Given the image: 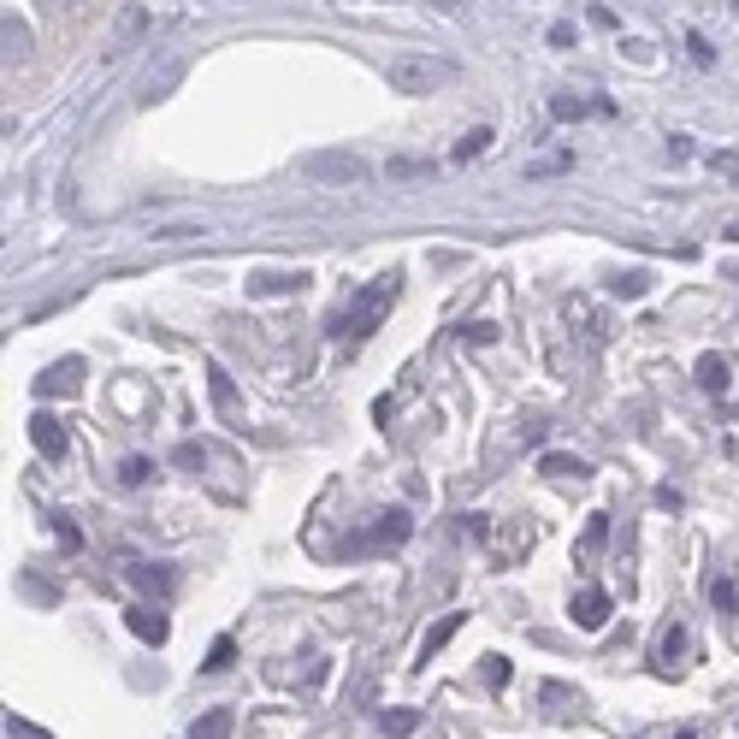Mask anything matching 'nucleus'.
Masks as SVG:
<instances>
[{"label":"nucleus","mask_w":739,"mask_h":739,"mask_svg":"<svg viewBox=\"0 0 739 739\" xmlns=\"http://www.w3.org/2000/svg\"><path fill=\"white\" fill-rule=\"evenodd\" d=\"M450 77H456V66H450V60H432V54H397V60L385 66V83H391L397 95H438Z\"/></svg>","instance_id":"1"},{"label":"nucleus","mask_w":739,"mask_h":739,"mask_svg":"<svg viewBox=\"0 0 739 739\" xmlns=\"http://www.w3.org/2000/svg\"><path fill=\"white\" fill-rule=\"evenodd\" d=\"M391 302H397V278H373L355 302H349V314H337V332L349 337H367L385 314H391Z\"/></svg>","instance_id":"2"},{"label":"nucleus","mask_w":739,"mask_h":739,"mask_svg":"<svg viewBox=\"0 0 739 739\" xmlns=\"http://www.w3.org/2000/svg\"><path fill=\"white\" fill-rule=\"evenodd\" d=\"M302 178H314V184H326V190H343V184H361V178H367V166H361V154L320 148V154H308V160H302Z\"/></svg>","instance_id":"3"},{"label":"nucleus","mask_w":739,"mask_h":739,"mask_svg":"<svg viewBox=\"0 0 739 739\" xmlns=\"http://www.w3.org/2000/svg\"><path fill=\"white\" fill-rule=\"evenodd\" d=\"M414 533V521H408V509H385V515H373L361 533L349 538V550H391V544H403Z\"/></svg>","instance_id":"4"},{"label":"nucleus","mask_w":739,"mask_h":739,"mask_svg":"<svg viewBox=\"0 0 739 739\" xmlns=\"http://www.w3.org/2000/svg\"><path fill=\"white\" fill-rule=\"evenodd\" d=\"M207 397H213V408H219L225 426L243 432V397H237V385H231V373H225L219 361H207Z\"/></svg>","instance_id":"5"},{"label":"nucleus","mask_w":739,"mask_h":739,"mask_svg":"<svg viewBox=\"0 0 739 739\" xmlns=\"http://www.w3.org/2000/svg\"><path fill=\"white\" fill-rule=\"evenodd\" d=\"M30 444H36V456H48V462H60V456L71 450L66 426H60V420H48V414H36V420H30Z\"/></svg>","instance_id":"6"},{"label":"nucleus","mask_w":739,"mask_h":739,"mask_svg":"<svg viewBox=\"0 0 739 739\" xmlns=\"http://www.w3.org/2000/svg\"><path fill=\"white\" fill-rule=\"evenodd\" d=\"M142 30H148V12H142V6H125V12L113 18V36H107V54H125V48H131V42L142 36Z\"/></svg>","instance_id":"7"},{"label":"nucleus","mask_w":739,"mask_h":739,"mask_svg":"<svg viewBox=\"0 0 739 739\" xmlns=\"http://www.w3.org/2000/svg\"><path fill=\"white\" fill-rule=\"evenodd\" d=\"M302 284H308V272H249V296H290Z\"/></svg>","instance_id":"8"},{"label":"nucleus","mask_w":739,"mask_h":739,"mask_svg":"<svg viewBox=\"0 0 739 739\" xmlns=\"http://www.w3.org/2000/svg\"><path fill=\"white\" fill-rule=\"evenodd\" d=\"M604 621H609V598H604V592H580V598H574V627L598 633Z\"/></svg>","instance_id":"9"},{"label":"nucleus","mask_w":739,"mask_h":739,"mask_svg":"<svg viewBox=\"0 0 739 739\" xmlns=\"http://www.w3.org/2000/svg\"><path fill=\"white\" fill-rule=\"evenodd\" d=\"M698 385H704L710 397H722V391L734 385V361H722V355H704V361H698Z\"/></svg>","instance_id":"10"},{"label":"nucleus","mask_w":739,"mask_h":739,"mask_svg":"<svg viewBox=\"0 0 739 739\" xmlns=\"http://www.w3.org/2000/svg\"><path fill=\"white\" fill-rule=\"evenodd\" d=\"M77 379H83V361H60V367H48V373L36 379V391H42V397H54V391H77Z\"/></svg>","instance_id":"11"},{"label":"nucleus","mask_w":739,"mask_h":739,"mask_svg":"<svg viewBox=\"0 0 739 739\" xmlns=\"http://www.w3.org/2000/svg\"><path fill=\"white\" fill-rule=\"evenodd\" d=\"M527 538H533V527H527V521H521V515H515V521H509V527H503V533H497V562H503V568H509V562H515V556H521V550H527Z\"/></svg>","instance_id":"12"},{"label":"nucleus","mask_w":739,"mask_h":739,"mask_svg":"<svg viewBox=\"0 0 739 739\" xmlns=\"http://www.w3.org/2000/svg\"><path fill=\"white\" fill-rule=\"evenodd\" d=\"M178 77H184V66H160V71H148V83H142V95H136V101H142V107H154L160 95H172V89H178Z\"/></svg>","instance_id":"13"},{"label":"nucleus","mask_w":739,"mask_h":739,"mask_svg":"<svg viewBox=\"0 0 739 739\" xmlns=\"http://www.w3.org/2000/svg\"><path fill=\"white\" fill-rule=\"evenodd\" d=\"M231 728H237V716H231V710H202V716H196V728H190V739H231Z\"/></svg>","instance_id":"14"},{"label":"nucleus","mask_w":739,"mask_h":739,"mask_svg":"<svg viewBox=\"0 0 739 739\" xmlns=\"http://www.w3.org/2000/svg\"><path fill=\"white\" fill-rule=\"evenodd\" d=\"M456 633H462V615H444V621H438V627L426 633V645H420V663H432V657H438V651H444V645H450Z\"/></svg>","instance_id":"15"},{"label":"nucleus","mask_w":739,"mask_h":739,"mask_svg":"<svg viewBox=\"0 0 739 739\" xmlns=\"http://www.w3.org/2000/svg\"><path fill=\"white\" fill-rule=\"evenodd\" d=\"M131 633H136V639H148V645H166V615H154V609H131Z\"/></svg>","instance_id":"16"},{"label":"nucleus","mask_w":739,"mask_h":739,"mask_svg":"<svg viewBox=\"0 0 739 739\" xmlns=\"http://www.w3.org/2000/svg\"><path fill=\"white\" fill-rule=\"evenodd\" d=\"M432 172H438L432 160H408V154H397V160L385 166V178H391V184H414V178H432Z\"/></svg>","instance_id":"17"},{"label":"nucleus","mask_w":739,"mask_h":739,"mask_svg":"<svg viewBox=\"0 0 739 739\" xmlns=\"http://www.w3.org/2000/svg\"><path fill=\"white\" fill-rule=\"evenodd\" d=\"M0 36H6V60H24V54H30V24H24V18H12V12H6Z\"/></svg>","instance_id":"18"},{"label":"nucleus","mask_w":739,"mask_h":739,"mask_svg":"<svg viewBox=\"0 0 739 739\" xmlns=\"http://www.w3.org/2000/svg\"><path fill=\"white\" fill-rule=\"evenodd\" d=\"M379 728H385L391 739L420 734V710H379Z\"/></svg>","instance_id":"19"},{"label":"nucleus","mask_w":739,"mask_h":739,"mask_svg":"<svg viewBox=\"0 0 739 739\" xmlns=\"http://www.w3.org/2000/svg\"><path fill=\"white\" fill-rule=\"evenodd\" d=\"M131 580L142 586V592H154V598H166V592H172V574H166V568H148V562H136Z\"/></svg>","instance_id":"20"},{"label":"nucleus","mask_w":739,"mask_h":739,"mask_svg":"<svg viewBox=\"0 0 739 739\" xmlns=\"http://www.w3.org/2000/svg\"><path fill=\"white\" fill-rule=\"evenodd\" d=\"M680 657H686V627H680V621H674L669 633H663V645H657V663H663V669H674V663H680Z\"/></svg>","instance_id":"21"},{"label":"nucleus","mask_w":739,"mask_h":739,"mask_svg":"<svg viewBox=\"0 0 739 739\" xmlns=\"http://www.w3.org/2000/svg\"><path fill=\"white\" fill-rule=\"evenodd\" d=\"M544 473H556V479H586V462L580 456H544Z\"/></svg>","instance_id":"22"},{"label":"nucleus","mask_w":739,"mask_h":739,"mask_svg":"<svg viewBox=\"0 0 739 739\" xmlns=\"http://www.w3.org/2000/svg\"><path fill=\"white\" fill-rule=\"evenodd\" d=\"M485 148H491V131H468L462 142H456V160H479Z\"/></svg>","instance_id":"23"},{"label":"nucleus","mask_w":739,"mask_h":739,"mask_svg":"<svg viewBox=\"0 0 739 739\" xmlns=\"http://www.w3.org/2000/svg\"><path fill=\"white\" fill-rule=\"evenodd\" d=\"M231 657H237V645H231V639H219V645L207 651V663H202V669H207V674H225V669H231Z\"/></svg>","instance_id":"24"},{"label":"nucleus","mask_w":739,"mask_h":739,"mask_svg":"<svg viewBox=\"0 0 739 739\" xmlns=\"http://www.w3.org/2000/svg\"><path fill=\"white\" fill-rule=\"evenodd\" d=\"M651 290V272H627V278H615V296H645Z\"/></svg>","instance_id":"25"},{"label":"nucleus","mask_w":739,"mask_h":739,"mask_svg":"<svg viewBox=\"0 0 739 739\" xmlns=\"http://www.w3.org/2000/svg\"><path fill=\"white\" fill-rule=\"evenodd\" d=\"M479 674H485V686L497 692V686L509 680V663H503V657H485V663H479Z\"/></svg>","instance_id":"26"},{"label":"nucleus","mask_w":739,"mask_h":739,"mask_svg":"<svg viewBox=\"0 0 739 739\" xmlns=\"http://www.w3.org/2000/svg\"><path fill=\"white\" fill-rule=\"evenodd\" d=\"M710 598H716V609H728V615H734V580H710Z\"/></svg>","instance_id":"27"},{"label":"nucleus","mask_w":739,"mask_h":739,"mask_svg":"<svg viewBox=\"0 0 739 739\" xmlns=\"http://www.w3.org/2000/svg\"><path fill=\"white\" fill-rule=\"evenodd\" d=\"M609 538V515H592V527H586V550H604Z\"/></svg>","instance_id":"28"},{"label":"nucleus","mask_w":739,"mask_h":739,"mask_svg":"<svg viewBox=\"0 0 739 739\" xmlns=\"http://www.w3.org/2000/svg\"><path fill=\"white\" fill-rule=\"evenodd\" d=\"M148 462H142V456H131V462H125V468H119V479H125V485H142V479H148Z\"/></svg>","instance_id":"29"},{"label":"nucleus","mask_w":739,"mask_h":739,"mask_svg":"<svg viewBox=\"0 0 739 739\" xmlns=\"http://www.w3.org/2000/svg\"><path fill=\"white\" fill-rule=\"evenodd\" d=\"M462 337H468V343H491L497 326H491V320H473V326H462Z\"/></svg>","instance_id":"30"},{"label":"nucleus","mask_w":739,"mask_h":739,"mask_svg":"<svg viewBox=\"0 0 739 739\" xmlns=\"http://www.w3.org/2000/svg\"><path fill=\"white\" fill-rule=\"evenodd\" d=\"M645 739H698L692 728H680V734H645Z\"/></svg>","instance_id":"31"},{"label":"nucleus","mask_w":739,"mask_h":739,"mask_svg":"<svg viewBox=\"0 0 739 739\" xmlns=\"http://www.w3.org/2000/svg\"><path fill=\"white\" fill-rule=\"evenodd\" d=\"M728 237H734V243H739V225H728Z\"/></svg>","instance_id":"32"},{"label":"nucleus","mask_w":739,"mask_h":739,"mask_svg":"<svg viewBox=\"0 0 739 739\" xmlns=\"http://www.w3.org/2000/svg\"><path fill=\"white\" fill-rule=\"evenodd\" d=\"M438 6H456V0H438Z\"/></svg>","instance_id":"33"}]
</instances>
